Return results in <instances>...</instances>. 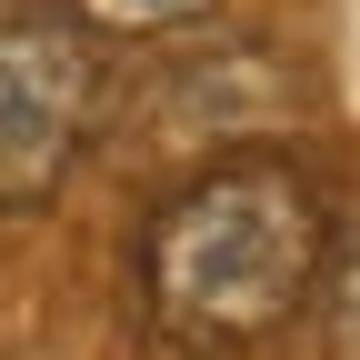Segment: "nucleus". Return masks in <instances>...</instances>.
<instances>
[{"label":"nucleus","mask_w":360,"mask_h":360,"mask_svg":"<svg viewBox=\"0 0 360 360\" xmlns=\"http://www.w3.org/2000/svg\"><path fill=\"white\" fill-rule=\"evenodd\" d=\"M101 30H120V40H160V30H191V20H210L220 0H80Z\"/></svg>","instance_id":"3"},{"label":"nucleus","mask_w":360,"mask_h":360,"mask_svg":"<svg viewBox=\"0 0 360 360\" xmlns=\"http://www.w3.org/2000/svg\"><path fill=\"white\" fill-rule=\"evenodd\" d=\"M330 360H360V240L330 260Z\"/></svg>","instance_id":"4"},{"label":"nucleus","mask_w":360,"mask_h":360,"mask_svg":"<svg viewBox=\"0 0 360 360\" xmlns=\"http://www.w3.org/2000/svg\"><path fill=\"white\" fill-rule=\"evenodd\" d=\"M90 110H101L90 30L51 0H0V210H30L60 191Z\"/></svg>","instance_id":"2"},{"label":"nucleus","mask_w":360,"mask_h":360,"mask_svg":"<svg viewBox=\"0 0 360 360\" xmlns=\"http://www.w3.org/2000/svg\"><path fill=\"white\" fill-rule=\"evenodd\" d=\"M141 281L180 340H260L321 281V200L290 160H220L150 220Z\"/></svg>","instance_id":"1"}]
</instances>
